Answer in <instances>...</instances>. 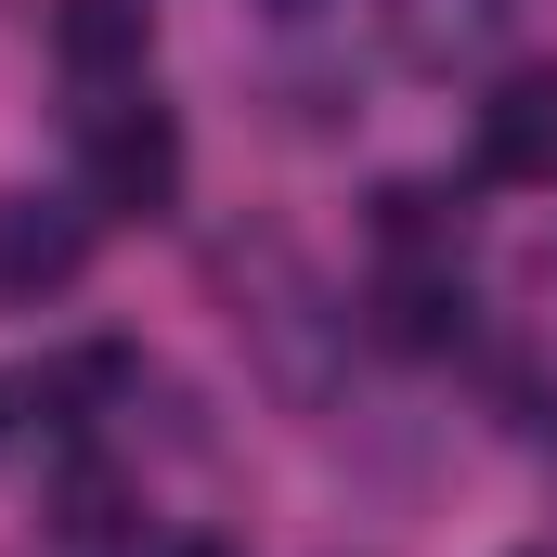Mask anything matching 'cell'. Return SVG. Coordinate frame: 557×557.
<instances>
[{"label": "cell", "mask_w": 557, "mask_h": 557, "mask_svg": "<svg viewBox=\"0 0 557 557\" xmlns=\"http://www.w3.org/2000/svg\"><path fill=\"white\" fill-rule=\"evenodd\" d=\"M0 441H13V389H0Z\"/></svg>", "instance_id": "8"}, {"label": "cell", "mask_w": 557, "mask_h": 557, "mask_svg": "<svg viewBox=\"0 0 557 557\" xmlns=\"http://www.w3.org/2000/svg\"><path fill=\"white\" fill-rule=\"evenodd\" d=\"M376 247H389V260H454V208H441L428 182H389V195H376Z\"/></svg>", "instance_id": "7"}, {"label": "cell", "mask_w": 557, "mask_h": 557, "mask_svg": "<svg viewBox=\"0 0 557 557\" xmlns=\"http://www.w3.org/2000/svg\"><path fill=\"white\" fill-rule=\"evenodd\" d=\"M532 26V0H389V52L416 65V78H454V65H480V52H506Z\"/></svg>", "instance_id": "4"}, {"label": "cell", "mask_w": 557, "mask_h": 557, "mask_svg": "<svg viewBox=\"0 0 557 557\" xmlns=\"http://www.w3.org/2000/svg\"><path fill=\"white\" fill-rule=\"evenodd\" d=\"M376 324H389L403 350H454V337H467V285H454V260H403V273L376 285Z\"/></svg>", "instance_id": "6"}, {"label": "cell", "mask_w": 557, "mask_h": 557, "mask_svg": "<svg viewBox=\"0 0 557 557\" xmlns=\"http://www.w3.org/2000/svg\"><path fill=\"white\" fill-rule=\"evenodd\" d=\"M91 260V208L65 195H0V298H65Z\"/></svg>", "instance_id": "3"}, {"label": "cell", "mask_w": 557, "mask_h": 557, "mask_svg": "<svg viewBox=\"0 0 557 557\" xmlns=\"http://www.w3.org/2000/svg\"><path fill=\"white\" fill-rule=\"evenodd\" d=\"M273 13H311V0H273Z\"/></svg>", "instance_id": "9"}, {"label": "cell", "mask_w": 557, "mask_h": 557, "mask_svg": "<svg viewBox=\"0 0 557 557\" xmlns=\"http://www.w3.org/2000/svg\"><path fill=\"white\" fill-rule=\"evenodd\" d=\"M480 182L557 195V65H506L480 91Z\"/></svg>", "instance_id": "2"}, {"label": "cell", "mask_w": 557, "mask_h": 557, "mask_svg": "<svg viewBox=\"0 0 557 557\" xmlns=\"http://www.w3.org/2000/svg\"><path fill=\"white\" fill-rule=\"evenodd\" d=\"M78 182H91V208H117V221H156L169 195H182V117L156 104V91H104L91 117H78Z\"/></svg>", "instance_id": "1"}, {"label": "cell", "mask_w": 557, "mask_h": 557, "mask_svg": "<svg viewBox=\"0 0 557 557\" xmlns=\"http://www.w3.org/2000/svg\"><path fill=\"white\" fill-rule=\"evenodd\" d=\"M52 52H65V78L131 91L143 52H156V0H52Z\"/></svg>", "instance_id": "5"}]
</instances>
